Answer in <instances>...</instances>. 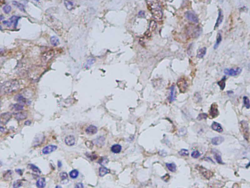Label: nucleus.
<instances>
[{
  "label": "nucleus",
  "mask_w": 250,
  "mask_h": 188,
  "mask_svg": "<svg viewBox=\"0 0 250 188\" xmlns=\"http://www.w3.org/2000/svg\"><path fill=\"white\" fill-rule=\"evenodd\" d=\"M20 84L17 80H9L0 84V95H8L18 91Z\"/></svg>",
  "instance_id": "nucleus-1"
},
{
  "label": "nucleus",
  "mask_w": 250,
  "mask_h": 188,
  "mask_svg": "<svg viewBox=\"0 0 250 188\" xmlns=\"http://www.w3.org/2000/svg\"><path fill=\"white\" fill-rule=\"evenodd\" d=\"M148 9L150 10L154 18L157 21L162 19L163 12L159 0H146Z\"/></svg>",
  "instance_id": "nucleus-2"
},
{
  "label": "nucleus",
  "mask_w": 250,
  "mask_h": 188,
  "mask_svg": "<svg viewBox=\"0 0 250 188\" xmlns=\"http://www.w3.org/2000/svg\"><path fill=\"white\" fill-rule=\"evenodd\" d=\"M240 124L241 130L243 135L246 141L249 142L250 138V132L248 123L247 122V121L242 120L240 122Z\"/></svg>",
  "instance_id": "nucleus-3"
},
{
  "label": "nucleus",
  "mask_w": 250,
  "mask_h": 188,
  "mask_svg": "<svg viewBox=\"0 0 250 188\" xmlns=\"http://www.w3.org/2000/svg\"><path fill=\"white\" fill-rule=\"evenodd\" d=\"M177 85L180 92L182 93H184L187 91L188 87L187 80L184 78H179L177 82Z\"/></svg>",
  "instance_id": "nucleus-4"
},
{
  "label": "nucleus",
  "mask_w": 250,
  "mask_h": 188,
  "mask_svg": "<svg viewBox=\"0 0 250 188\" xmlns=\"http://www.w3.org/2000/svg\"><path fill=\"white\" fill-rule=\"evenodd\" d=\"M196 169H197L201 175H202L204 177L207 179H209L213 176V173L211 171H210L209 169H207L206 168H205L203 167L199 166V165H197L196 167Z\"/></svg>",
  "instance_id": "nucleus-5"
},
{
  "label": "nucleus",
  "mask_w": 250,
  "mask_h": 188,
  "mask_svg": "<svg viewBox=\"0 0 250 188\" xmlns=\"http://www.w3.org/2000/svg\"><path fill=\"white\" fill-rule=\"evenodd\" d=\"M219 115L218 105L216 103H213L211 106L209 110V116L210 118L214 119L218 117Z\"/></svg>",
  "instance_id": "nucleus-6"
},
{
  "label": "nucleus",
  "mask_w": 250,
  "mask_h": 188,
  "mask_svg": "<svg viewBox=\"0 0 250 188\" xmlns=\"http://www.w3.org/2000/svg\"><path fill=\"white\" fill-rule=\"evenodd\" d=\"M20 18L21 17L18 16H12V17H10L9 21H3V23L4 25H7L9 27H11L12 24H13L14 27H16L18 23V21Z\"/></svg>",
  "instance_id": "nucleus-7"
},
{
  "label": "nucleus",
  "mask_w": 250,
  "mask_h": 188,
  "mask_svg": "<svg viewBox=\"0 0 250 188\" xmlns=\"http://www.w3.org/2000/svg\"><path fill=\"white\" fill-rule=\"evenodd\" d=\"M242 69L241 68H238L233 69V68H231V69H226L224 70V74L225 75L229 76H237V75H239L240 73H241Z\"/></svg>",
  "instance_id": "nucleus-8"
},
{
  "label": "nucleus",
  "mask_w": 250,
  "mask_h": 188,
  "mask_svg": "<svg viewBox=\"0 0 250 188\" xmlns=\"http://www.w3.org/2000/svg\"><path fill=\"white\" fill-rule=\"evenodd\" d=\"M12 118V114L9 112H5L0 115V124L3 125L7 124Z\"/></svg>",
  "instance_id": "nucleus-9"
},
{
  "label": "nucleus",
  "mask_w": 250,
  "mask_h": 188,
  "mask_svg": "<svg viewBox=\"0 0 250 188\" xmlns=\"http://www.w3.org/2000/svg\"><path fill=\"white\" fill-rule=\"evenodd\" d=\"M54 52L53 50H49L44 52L42 54V60L45 62H47L54 56Z\"/></svg>",
  "instance_id": "nucleus-10"
},
{
  "label": "nucleus",
  "mask_w": 250,
  "mask_h": 188,
  "mask_svg": "<svg viewBox=\"0 0 250 188\" xmlns=\"http://www.w3.org/2000/svg\"><path fill=\"white\" fill-rule=\"evenodd\" d=\"M185 16H186V18L191 22L195 23L198 22L199 20H198L197 16H196L195 14L194 13V12H192V11H187L185 13Z\"/></svg>",
  "instance_id": "nucleus-11"
},
{
  "label": "nucleus",
  "mask_w": 250,
  "mask_h": 188,
  "mask_svg": "<svg viewBox=\"0 0 250 188\" xmlns=\"http://www.w3.org/2000/svg\"><path fill=\"white\" fill-rule=\"evenodd\" d=\"M57 149V147L55 145H49L44 147L43 149L42 152L44 154H48L53 153L56 151Z\"/></svg>",
  "instance_id": "nucleus-12"
},
{
  "label": "nucleus",
  "mask_w": 250,
  "mask_h": 188,
  "mask_svg": "<svg viewBox=\"0 0 250 188\" xmlns=\"http://www.w3.org/2000/svg\"><path fill=\"white\" fill-rule=\"evenodd\" d=\"M14 116H15V118L17 120H24L27 119V113L25 111H24V112L19 111V112L15 113Z\"/></svg>",
  "instance_id": "nucleus-13"
},
{
  "label": "nucleus",
  "mask_w": 250,
  "mask_h": 188,
  "mask_svg": "<svg viewBox=\"0 0 250 188\" xmlns=\"http://www.w3.org/2000/svg\"><path fill=\"white\" fill-rule=\"evenodd\" d=\"M224 140V138L221 136H217L211 139V143L212 144L215 146H218L221 144L222 143H223Z\"/></svg>",
  "instance_id": "nucleus-14"
},
{
  "label": "nucleus",
  "mask_w": 250,
  "mask_h": 188,
  "mask_svg": "<svg viewBox=\"0 0 250 188\" xmlns=\"http://www.w3.org/2000/svg\"><path fill=\"white\" fill-rule=\"evenodd\" d=\"M211 127L213 130L217 131V132H219V133L223 132V128L222 127L221 125L218 122H213V124H211Z\"/></svg>",
  "instance_id": "nucleus-15"
},
{
  "label": "nucleus",
  "mask_w": 250,
  "mask_h": 188,
  "mask_svg": "<svg viewBox=\"0 0 250 188\" xmlns=\"http://www.w3.org/2000/svg\"><path fill=\"white\" fill-rule=\"evenodd\" d=\"M223 18H224V16H223V14L222 13V11L221 9H220L219 10V13H218V17L217 19V20H216V23L215 24V29L216 28H217L220 25V24H221L222 22L223 21Z\"/></svg>",
  "instance_id": "nucleus-16"
},
{
  "label": "nucleus",
  "mask_w": 250,
  "mask_h": 188,
  "mask_svg": "<svg viewBox=\"0 0 250 188\" xmlns=\"http://www.w3.org/2000/svg\"><path fill=\"white\" fill-rule=\"evenodd\" d=\"M64 142L68 146H72L74 145L75 140L73 136L69 135L65 138Z\"/></svg>",
  "instance_id": "nucleus-17"
},
{
  "label": "nucleus",
  "mask_w": 250,
  "mask_h": 188,
  "mask_svg": "<svg viewBox=\"0 0 250 188\" xmlns=\"http://www.w3.org/2000/svg\"><path fill=\"white\" fill-rule=\"evenodd\" d=\"M97 132V128L95 126L90 125L86 129V133L89 135H93Z\"/></svg>",
  "instance_id": "nucleus-18"
},
{
  "label": "nucleus",
  "mask_w": 250,
  "mask_h": 188,
  "mask_svg": "<svg viewBox=\"0 0 250 188\" xmlns=\"http://www.w3.org/2000/svg\"><path fill=\"white\" fill-rule=\"evenodd\" d=\"M169 101L172 102L176 100V95H175V86L172 85L170 88V94L169 96Z\"/></svg>",
  "instance_id": "nucleus-19"
},
{
  "label": "nucleus",
  "mask_w": 250,
  "mask_h": 188,
  "mask_svg": "<svg viewBox=\"0 0 250 188\" xmlns=\"http://www.w3.org/2000/svg\"><path fill=\"white\" fill-rule=\"evenodd\" d=\"M213 153L215 159L216 160V162H217L218 164H223L224 163H223V161H222V160L221 155H220L219 153L217 152V151H215V150L213 151Z\"/></svg>",
  "instance_id": "nucleus-20"
},
{
  "label": "nucleus",
  "mask_w": 250,
  "mask_h": 188,
  "mask_svg": "<svg viewBox=\"0 0 250 188\" xmlns=\"http://www.w3.org/2000/svg\"><path fill=\"white\" fill-rule=\"evenodd\" d=\"M207 52V48L203 47L198 50L197 52V57L199 58H202L205 56Z\"/></svg>",
  "instance_id": "nucleus-21"
},
{
  "label": "nucleus",
  "mask_w": 250,
  "mask_h": 188,
  "mask_svg": "<svg viewBox=\"0 0 250 188\" xmlns=\"http://www.w3.org/2000/svg\"><path fill=\"white\" fill-rule=\"evenodd\" d=\"M15 100L17 102H20L21 104H27V102H27L28 100L25 98H24L23 95H21V94L17 95L16 96H15Z\"/></svg>",
  "instance_id": "nucleus-22"
},
{
  "label": "nucleus",
  "mask_w": 250,
  "mask_h": 188,
  "mask_svg": "<svg viewBox=\"0 0 250 188\" xmlns=\"http://www.w3.org/2000/svg\"><path fill=\"white\" fill-rule=\"evenodd\" d=\"M64 4L66 9L68 10H71L74 7V3L73 0H64Z\"/></svg>",
  "instance_id": "nucleus-23"
},
{
  "label": "nucleus",
  "mask_w": 250,
  "mask_h": 188,
  "mask_svg": "<svg viewBox=\"0 0 250 188\" xmlns=\"http://www.w3.org/2000/svg\"><path fill=\"white\" fill-rule=\"evenodd\" d=\"M122 149V147L120 145H114L111 148V151L114 153H119L121 152Z\"/></svg>",
  "instance_id": "nucleus-24"
},
{
  "label": "nucleus",
  "mask_w": 250,
  "mask_h": 188,
  "mask_svg": "<svg viewBox=\"0 0 250 188\" xmlns=\"http://www.w3.org/2000/svg\"><path fill=\"white\" fill-rule=\"evenodd\" d=\"M36 186L38 188H44L46 186V180L44 178H39L36 182Z\"/></svg>",
  "instance_id": "nucleus-25"
},
{
  "label": "nucleus",
  "mask_w": 250,
  "mask_h": 188,
  "mask_svg": "<svg viewBox=\"0 0 250 188\" xmlns=\"http://www.w3.org/2000/svg\"><path fill=\"white\" fill-rule=\"evenodd\" d=\"M166 166L170 171L174 173L176 171V166L174 163H166Z\"/></svg>",
  "instance_id": "nucleus-26"
},
{
  "label": "nucleus",
  "mask_w": 250,
  "mask_h": 188,
  "mask_svg": "<svg viewBox=\"0 0 250 188\" xmlns=\"http://www.w3.org/2000/svg\"><path fill=\"white\" fill-rule=\"evenodd\" d=\"M226 78L225 76H224L222 78L221 80H220L217 82V84L221 90H223L225 89L226 86Z\"/></svg>",
  "instance_id": "nucleus-27"
},
{
  "label": "nucleus",
  "mask_w": 250,
  "mask_h": 188,
  "mask_svg": "<svg viewBox=\"0 0 250 188\" xmlns=\"http://www.w3.org/2000/svg\"><path fill=\"white\" fill-rule=\"evenodd\" d=\"M99 175L101 177L104 176L107 173H110V170L105 167H101L99 169Z\"/></svg>",
  "instance_id": "nucleus-28"
},
{
  "label": "nucleus",
  "mask_w": 250,
  "mask_h": 188,
  "mask_svg": "<svg viewBox=\"0 0 250 188\" xmlns=\"http://www.w3.org/2000/svg\"><path fill=\"white\" fill-rule=\"evenodd\" d=\"M51 43L53 46H57L60 44L59 40L56 36H53L51 38Z\"/></svg>",
  "instance_id": "nucleus-29"
},
{
  "label": "nucleus",
  "mask_w": 250,
  "mask_h": 188,
  "mask_svg": "<svg viewBox=\"0 0 250 188\" xmlns=\"http://www.w3.org/2000/svg\"><path fill=\"white\" fill-rule=\"evenodd\" d=\"M12 3L14 5H15V7H18L21 11H22L23 12H25V7H24V5H22V3H20L17 1H13Z\"/></svg>",
  "instance_id": "nucleus-30"
},
{
  "label": "nucleus",
  "mask_w": 250,
  "mask_h": 188,
  "mask_svg": "<svg viewBox=\"0 0 250 188\" xmlns=\"http://www.w3.org/2000/svg\"><path fill=\"white\" fill-rule=\"evenodd\" d=\"M157 27V25L156 24V22L154 21H152L150 22V27H149V32H152L153 31H154Z\"/></svg>",
  "instance_id": "nucleus-31"
},
{
  "label": "nucleus",
  "mask_w": 250,
  "mask_h": 188,
  "mask_svg": "<svg viewBox=\"0 0 250 188\" xmlns=\"http://www.w3.org/2000/svg\"><path fill=\"white\" fill-rule=\"evenodd\" d=\"M79 175V172L76 169H73L69 173V176L72 179H75Z\"/></svg>",
  "instance_id": "nucleus-32"
},
{
  "label": "nucleus",
  "mask_w": 250,
  "mask_h": 188,
  "mask_svg": "<svg viewBox=\"0 0 250 188\" xmlns=\"http://www.w3.org/2000/svg\"><path fill=\"white\" fill-rule=\"evenodd\" d=\"M12 107L14 110L18 111H20L24 109V106L22 104H16L12 105Z\"/></svg>",
  "instance_id": "nucleus-33"
},
{
  "label": "nucleus",
  "mask_w": 250,
  "mask_h": 188,
  "mask_svg": "<svg viewBox=\"0 0 250 188\" xmlns=\"http://www.w3.org/2000/svg\"><path fill=\"white\" fill-rule=\"evenodd\" d=\"M222 41V36L221 34H220V33H218V35H217V38H216V43H215V46H214V49H216V48H217L218 47V46H219V45L220 42H221Z\"/></svg>",
  "instance_id": "nucleus-34"
},
{
  "label": "nucleus",
  "mask_w": 250,
  "mask_h": 188,
  "mask_svg": "<svg viewBox=\"0 0 250 188\" xmlns=\"http://www.w3.org/2000/svg\"><path fill=\"white\" fill-rule=\"evenodd\" d=\"M243 100L244 105L246 107V108H250V100L246 96H244L243 98Z\"/></svg>",
  "instance_id": "nucleus-35"
},
{
  "label": "nucleus",
  "mask_w": 250,
  "mask_h": 188,
  "mask_svg": "<svg viewBox=\"0 0 250 188\" xmlns=\"http://www.w3.org/2000/svg\"><path fill=\"white\" fill-rule=\"evenodd\" d=\"M180 155L182 156H187L189 155V151L186 149H182L178 152Z\"/></svg>",
  "instance_id": "nucleus-36"
},
{
  "label": "nucleus",
  "mask_w": 250,
  "mask_h": 188,
  "mask_svg": "<svg viewBox=\"0 0 250 188\" xmlns=\"http://www.w3.org/2000/svg\"><path fill=\"white\" fill-rule=\"evenodd\" d=\"M3 10L5 13H9L11 10V7H10L9 5H5V7H3Z\"/></svg>",
  "instance_id": "nucleus-37"
},
{
  "label": "nucleus",
  "mask_w": 250,
  "mask_h": 188,
  "mask_svg": "<svg viewBox=\"0 0 250 188\" xmlns=\"http://www.w3.org/2000/svg\"><path fill=\"white\" fill-rule=\"evenodd\" d=\"M200 156V153L197 151H193L191 154V156L193 158H198Z\"/></svg>",
  "instance_id": "nucleus-38"
},
{
  "label": "nucleus",
  "mask_w": 250,
  "mask_h": 188,
  "mask_svg": "<svg viewBox=\"0 0 250 188\" xmlns=\"http://www.w3.org/2000/svg\"><path fill=\"white\" fill-rule=\"evenodd\" d=\"M208 117V115L206 113H201L199 114V115L198 116L197 119L198 120H201L203 119H206Z\"/></svg>",
  "instance_id": "nucleus-39"
},
{
  "label": "nucleus",
  "mask_w": 250,
  "mask_h": 188,
  "mask_svg": "<svg viewBox=\"0 0 250 188\" xmlns=\"http://www.w3.org/2000/svg\"><path fill=\"white\" fill-rule=\"evenodd\" d=\"M30 166H31V169H32V171L35 172V173H41V171H40V169L37 167L34 166V165H30Z\"/></svg>",
  "instance_id": "nucleus-40"
},
{
  "label": "nucleus",
  "mask_w": 250,
  "mask_h": 188,
  "mask_svg": "<svg viewBox=\"0 0 250 188\" xmlns=\"http://www.w3.org/2000/svg\"><path fill=\"white\" fill-rule=\"evenodd\" d=\"M68 175L65 172H62L60 173V177L62 181H64L68 179Z\"/></svg>",
  "instance_id": "nucleus-41"
},
{
  "label": "nucleus",
  "mask_w": 250,
  "mask_h": 188,
  "mask_svg": "<svg viewBox=\"0 0 250 188\" xmlns=\"http://www.w3.org/2000/svg\"><path fill=\"white\" fill-rule=\"evenodd\" d=\"M22 182L20 180H18L17 181L15 182V183H14L13 187L14 188H19V187L22 186Z\"/></svg>",
  "instance_id": "nucleus-42"
},
{
  "label": "nucleus",
  "mask_w": 250,
  "mask_h": 188,
  "mask_svg": "<svg viewBox=\"0 0 250 188\" xmlns=\"http://www.w3.org/2000/svg\"><path fill=\"white\" fill-rule=\"evenodd\" d=\"M99 163H100L102 165L106 164V163L108 162V159L106 158H102L101 160H99Z\"/></svg>",
  "instance_id": "nucleus-43"
},
{
  "label": "nucleus",
  "mask_w": 250,
  "mask_h": 188,
  "mask_svg": "<svg viewBox=\"0 0 250 188\" xmlns=\"http://www.w3.org/2000/svg\"><path fill=\"white\" fill-rule=\"evenodd\" d=\"M170 178V175L169 174H166L165 175H164V176L162 177V179L164 180V181L165 182L168 181Z\"/></svg>",
  "instance_id": "nucleus-44"
},
{
  "label": "nucleus",
  "mask_w": 250,
  "mask_h": 188,
  "mask_svg": "<svg viewBox=\"0 0 250 188\" xmlns=\"http://www.w3.org/2000/svg\"><path fill=\"white\" fill-rule=\"evenodd\" d=\"M75 187H77V188H83L84 186L82 183H79V184H77Z\"/></svg>",
  "instance_id": "nucleus-45"
},
{
  "label": "nucleus",
  "mask_w": 250,
  "mask_h": 188,
  "mask_svg": "<svg viewBox=\"0 0 250 188\" xmlns=\"http://www.w3.org/2000/svg\"><path fill=\"white\" fill-rule=\"evenodd\" d=\"M139 15L141 16V17H144V16H145V12L144 11H140V12H139Z\"/></svg>",
  "instance_id": "nucleus-46"
},
{
  "label": "nucleus",
  "mask_w": 250,
  "mask_h": 188,
  "mask_svg": "<svg viewBox=\"0 0 250 188\" xmlns=\"http://www.w3.org/2000/svg\"><path fill=\"white\" fill-rule=\"evenodd\" d=\"M5 131V128L3 126H0V132H3Z\"/></svg>",
  "instance_id": "nucleus-47"
},
{
  "label": "nucleus",
  "mask_w": 250,
  "mask_h": 188,
  "mask_svg": "<svg viewBox=\"0 0 250 188\" xmlns=\"http://www.w3.org/2000/svg\"><path fill=\"white\" fill-rule=\"evenodd\" d=\"M4 19H5V17H3V16L0 15V21L3 20Z\"/></svg>",
  "instance_id": "nucleus-48"
},
{
  "label": "nucleus",
  "mask_w": 250,
  "mask_h": 188,
  "mask_svg": "<svg viewBox=\"0 0 250 188\" xmlns=\"http://www.w3.org/2000/svg\"><path fill=\"white\" fill-rule=\"evenodd\" d=\"M61 164H61V162H60V161H59V162H58V167H59V168L62 166V165Z\"/></svg>",
  "instance_id": "nucleus-49"
},
{
  "label": "nucleus",
  "mask_w": 250,
  "mask_h": 188,
  "mask_svg": "<svg viewBox=\"0 0 250 188\" xmlns=\"http://www.w3.org/2000/svg\"><path fill=\"white\" fill-rule=\"evenodd\" d=\"M1 105H2V102H1V99H0V108H1Z\"/></svg>",
  "instance_id": "nucleus-50"
},
{
  "label": "nucleus",
  "mask_w": 250,
  "mask_h": 188,
  "mask_svg": "<svg viewBox=\"0 0 250 188\" xmlns=\"http://www.w3.org/2000/svg\"><path fill=\"white\" fill-rule=\"evenodd\" d=\"M167 1H169V2H172L173 0H167Z\"/></svg>",
  "instance_id": "nucleus-51"
}]
</instances>
